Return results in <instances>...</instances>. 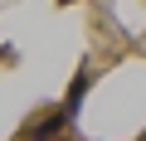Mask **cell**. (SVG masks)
<instances>
[{
	"label": "cell",
	"mask_w": 146,
	"mask_h": 141,
	"mask_svg": "<svg viewBox=\"0 0 146 141\" xmlns=\"http://www.w3.org/2000/svg\"><path fill=\"white\" fill-rule=\"evenodd\" d=\"M83 97H88V73H78V78H73V88H68V102H63V112L73 117V112L83 107Z\"/></svg>",
	"instance_id": "obj_1"
},
{
	"label": "cell",
	"mask_w": 146,
	"mask_h": 141,
	"mask_svg": "<svg viewBox=\"0 0 146 141\" xmlns=\"http://www.w3.org/2000/svg\"><path fill=\"white\" fill-rule=\"evenodd\" d=\"M34 141H44V136H34Z\"/></svg>",
	"instance_id": "obj_2"
}]
</instances>
